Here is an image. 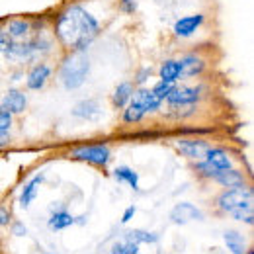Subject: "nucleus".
Returning <instances> with one entry per match:
<instances>
[{
  "label": "nucleus",
  "mask_w": 254,
  "mask_h": 254,
  "mask_svg": "<svg viewBox=\"0 0 254 254\" xmlns=\"http://www.w3.org/2000/svg\"><path fill=\"white\" fill-rule=\"evenodd\" d=\"M100 32V22L82 4H68L55 20V35L70 51H84Z\"/></svg>",
  "instance_id": "obj_1"
},
{
  "label": "nucleus",
  "mask_w": 254,
  "mask_h": 254,
  "mask_svg": "<svg viewBox=\"0 0 254 254\" xmlns=\"http://www.w3.org/2000/svg\"><path fill=\"white\" fill-rule=\"evenodd\" d=\"M88 72H90V61L84 55V51H72L61 64L59 76L66 90H76L84 84Z\"/></svg>",
  "instance_id": "obj_2"
},
{
  "label": "nucleus",
  "mask_w": 254,
  "mask_h": 254,
  "mask_svg": "<svg viewBox=\"0 0 254 254\" xmlns=\"http://www.w3.org/2000/svg\"><path fill=\"white\" fill-rule=\"evenodd\" d=\"M217 207L227 215H231L239 209H245V207H253V188L243 186V188L223 190L217 195Z\"/></svg>",
  "instance_id": "obj_3"
},
{
  "label": "nucleus",
  "mask_w": 254,
  "mask_h": 254,
  "mask_svg": "<svg viewBox=\"0 0 254 254\" xmlns=\"http://www.w3.org/2000/svg\"><path fill=\"white\" fill-rule=\"evenodd\" d=\"M110 157H112V151L108 145H80L70 151V159L96 164V166H106L110 162Z\"/></svg>",
  "instance_id": "obj_4"
},
{
  "label": "nucleus",
  "mask_w": 254,
  "mask_h": 254,
  "mask_svg": "<svg viewBox=\"0 0 254 254\" xmlns=\"http://www.w3.org/2000/svg\"><path fill=\"white\" fill-rule=\"evenodd\" d=\"M201 98V86H176L170 90V94L166 96V104L170 108H186L197 104Z\"/></svg>",
  "instance_id": "obj_5"
},
{
  "label": "nucleus",
  "mask_w": 254,
  "mask_h": 254,
  "mask_svg": "<svg viewBox=\"0 0 254 254\" xmlns=\"http://www.w3.org/2000/svg\"><path fill=\"white\" fill-rule=\"evenodd\" d=\"M201 221L203 219V213L199 207H195L190 201H182V203H176L170 211V221L176 223V225H186L190 221Z\"/></svg>",
  "instance_id": "obj_6"
},
{
  "label": "nucleus",
  "mask_w": 254,
  "mask_h": 254,
  "mask_svg": "<svg viewBox=\"0 0 254 254\" xmlns=\"http://www.w3.org/2000/svg\"><path fill=\"white\" fill-rule=\"evenodd\" d=\"M129 104H133L135 108H139V110L147 116V114L157 112L162 102H160L157 96L153 94V90H151V88H139V90H135V92H133L131 100H129Z\"/></svg>",
  "instance_id": "obj_7"
},
{
  "label": "nucleus",
  "mask_w": 254,
  "mask_h": 254,
  "mask_svg": "<svg viewBox=\"0 0 254 254\" xmlns=\"http://www.w3.org/2000/svg\"><path fill=\"white\" fill-rule=\"evenodd\" d=\"M180 63V78H191L199 76L205 70V59L197 53H186L178 59Z\"/></svg>",
  "instance_id": "obj_8"
},
{
  "label": "nucleus",
  "mask_w": 254,
  "mask_h": 254,
  "mask_svg": "<svg viewBox=\"0 0 254 254\" xmlns=\"http://www.w3.org/2000/svg\"><path fill=\"white\" fill-rule=\"evenodd\" d=\"M203 22H205V16L203 14H191V16H184V18H180L176 24H174V28H172V32L176 37H180V39H186V37H190L193 33L197 32L201 26H203Z\"/></svg>",
  "instance_id": "obj_9"
},
{
  "label": "nucleus",
  "mask_w": 254,
  "mask_h": 254,
  "mask_svg": "<svg viewBox=\"0 0 254 254\" xmlns=\"http://www.w3.org/2000/svg\"><path fill=\"white\" fill-rule=\"evenodd\" d=\"M176 147H178V151L184 157H188L191 160H201L203 155H205V151L211 145L207 141H203V139H178L176 141Z\"/></svg>",
  "instance_id": "obj_10"
},
{
  "label": "nucleus",
  "mask_w": 254,
  "mask_h": 254,
  "mask_svg": "<svg viewBox=\"0 0 254 254\" xmlns=\"http://www.w3.org/2000/svg\"><path fill=\"white\" fill-rule=\"evenodd\" d=\"M0 108H4L6 112H10L12 116H18V114L26 112V108H28V96L24 94L22 90L12 88V90H8V92L4 94Z\"/></svg>",
  "instance_id": "obj_11"
},
{
  "label": "nucleus",
  "mask_w": 254,
  "mask_h": 254,
  "mask_svg": "<svg viewBox=\"0 0 254 254\" xmlns=\"http://www.w3.org/2000/svg\"><path fill=\"white\" fill-rule=\"evenodd\" d=\"M205 160L213 170H217V172H221V170H229V168H233V159L229 157V153L221 149V147H209L207 151H205V155H203V159Z\"/></svg>",
  "instance_id": "obj_12"
},
{
  "label": "nucleus",
  "mask_w": 254,
  "mask_h": 254,
  "mask_svg": "<svg viewBox=\"0 0 254 254\" xmlns=\"http://www.w3.org/2000/svg\"><path fill=\"white\" fill-rule=\"evenodd\" d=\"M51 74H53V68H51L49 64H45V63L35 64L32 70L28 72L26 86H28L30 90H41V88L47 84V80L51 78Z\"/></svg>",
  "instance_id": "obj_13"
},
{
  "label": "nucleus",
  "mask_w": 254,
  "mask_h": 254,
  "mask_svg": "<svg viewBox=\"0 0 254 254\" xmlns=\"http://www.w3.org/2000/svg\"><path fill=\"white\" fill-rule=\"evenodd\" d=\"M211 180H213V182H217L219 186H223L225 190H229V188H243V186H247V178H245V174H243L241 170H237L235 166H233V168H229V170H221V172H217Z\"/></svg>",
  "instance_id": "obj_14"
},
{
  "label": "nucleus",
  "mask_w": 254,
  "mask_h": 254,
  "mask_svg": "<svg viewBox=\"0 0 254 254\" xmlns=\"http://www.w3.org/2000/svg\"><path fill=\"white\" fill-rule=\"evenodd\" d=\"M43 180H45L43 174H35L33 178H30V180L24 184V188H22V191H20V197H18L22 207H30V205H32V201L35 199L37 190H39V186L43 184Z\"/></svg>",
  "instance_id": "obj_15"
},
{
  "label": "nucleus",
  "mask_w": 254,
  "mask_h": 254,
  "mask_svg": "<svg viewBox=\"0 0 254 254\" xmlns=\"http://www.w3.org/2000/svg\"><path fill=\"white\" fill-rule=\"evenodd\" d=\"M32 32V22L26 18H12L6 24V35L12 39H26Z\"/></svg>",
  "instance_id": "obj_16"
},
{
  "label": "nucleus",
  "mask_w": 254,
  "mask_h": 254,
  "mask_svg": "<svg viewBox=\"0 0 254 254\" xmlns=\"http://www.w3.org/2000/svg\"><path fill=\"white\" fill-rule=\"evenodd\" d=\"M72 116H76L80 120H98L100 118V104L96 100H84V102L76 104V108L72 110Z\"/></svg>",
  "instance_id": "obj_17"
},
{
  "label": "nucleus",
  "mask_w": 254,
  "mask_h": 254,
  "mask_svg": "<svg viewBox=\"0 0 254 254\" xmlns=\"http://www.w3.org/2000/svg\"><path fill=\"white\" fill-rule=\"evenodd\" d=\"M223 239H225L227 249H229L233 254H245L247 251H249V247H247V239H245L239 231H225Z\"/></svg>",
  "instance_id": "obj_18"
},
{
  "label": "nucleus",
  "mask_w": 254,
  "mask_h": 254,
  "mask_svg": "<svg viewBox=\"0 0 254 254\" xmlns=\"http://www.w3.org/2000/svg\"><path fill=\"white\" fill-rule=\"evenodd\" d=\"M133 92H135V86H133L131 82H122V84H118L116 90H114V96H112V104H114L118 110H124L127 104H129Z\"/></svg>",
  "instance_id": "obj_19"
},
{
  "label": "nucleus",
  "mask_w": 254,
  "mask_h": 254,
  "mask_svg": "<svg viewBox=\"0 0 254 254\" xmlns=\"http://www.w3.org/2000/svg\"><path fill=\"white\" fill-rule=\"evenodd\" d=\"M114 176H116L118 182L127 184L133 190H139V174L133 168H129V166H118V168H114Z\"/></svg>",
  "instance_id": "obj_20"
},
{
  "label": "nucleus",
  "mask_w": 254,
  "mask_h": 254,
  "mask_svg": "<svg viewBox=\"0 0 254 254\" xmlns=\"http://www.w3.org/2000/svg\"><path fill=\"white\" fill-rule=\"evenodd\" d=\"M159 76L160 80H164V82L180 80V63H178V59H168V61H164L160 64Z\"/></svg>",
  "instance_id": "obj_21"
},
{
  "label": "nucleus",
  "mask_w": 254,
  "mask_h": 254,
  "mask_svg": "<svg viewBox=\"0 0 254 254\" xmlns=\"http://www.w3.org/2000/svg\"><path fill=\"white\" fill-rule=\"evenodd\" d=\"M74 223V217L68 213V211H64V209H61V211H53L51 213V217H49V221H47V225H49V229L51 231H63V229H66V227H70Z\"/></svg>",
  "instance_id": "obj_22"
},
{
  "label": "nucleus",
  "mask_w": 254,
  "mask_h": 254,
  "mask_svg": "<svg viewBox=\"0 0 254 254\" xmlns=\"http://www.w3.org/2000/svg\"><path fill=\"white\" fill-rule=\"evenodd\" d=\"M124 239H129V241H133V243H137V245H151V243H157V241H159V235H155V233H151V231L133 229V231L126 233Z\"/></svg>",
  "instance_id": "obj_23"
},
{
  "label": "nucleus",
  "mask_w": 254,
  "mask_h": 254,
  "mask_svg": "<svg viewBox=\"0 0 254 254\" xmlns=\"http://www.w3.org/2000/svg\"><path fill=\"white\" fill-rule=\"evenodd\" d=\"M110 254H139V245L129 241V239H122V241L112 245Z\"/></svg>",
  "instance_id": "obj_24"
},
{
  "label": "nucleus",
  "mask_w": 254,
  "mask_h": 254,
  "mask_svg": "<svg viewBox=\"0 0 254 254\" xmlns=\"http://www.w3.org/2000/svg\"><path fill=\"white\" fill-rule=\"evenodd\" d=\"M174 88V82H164V80H159L151 90H153V94L159 98L160 102H164L166 100V96L170 94V90Z\"/></svg>",
  "instance_id": "obj_25"
},
{
  "label": "nucleus",
  "mask_w": 254,
  "mask_h": 254,
  "mask_svg": "<svg viewBox=\"0 0 254 254\" xmlns=\"http://www.w3.org/2000/svg\"><path fill=\"white\" fill-rule=\"evenodd\" d=\"M12 124H14V116L10 112H6L4 108H0V131L8 133L12 129Z\"/></svg>",
  "instance_id": "obj_26"
},
{
  "label": "nucleus",
  "mask_w": 254,
  "mask_h": 254,
  "mask_svg": "<svg viewBox=\"0 0 254 254\" xmlns=\"http://www.w3.org/2000/svg\"><path fill=\"white\" fill-rule=\"evenodd\" d=\"M12 223V215H10V209L6 205H0V227H8Z\"/></svg>",
  "instance_id": "obj_27"
},
{
  "label": "nucleus",
  "mask_w": 254,
  "mask_h": 254,
  "mask_svg": "<svg viewBox=\"0 0 254 254\" xmlns=\"http://www.w3.org/2000/svg\"><path fill=\"white\" fill-rule=\"evenodd\" d=\"M12 233H14L16 237H26V235H28V229H26L22 223H14V227H12Z\"/></svg>",
  "instance_id": "obj_28"
},
{
  "label": "nucleus",
  "mask_w": 254,
  "mask_h": 254,
  "mask_svg": "<svg viewBox=\"0 0 254 254\" xmlns=\"http://www.w3.org/2000/svg\"><path fill=\"white\" fill-rule=\"evenodd\" d=\"M135 205H129L126 211H124V217H122V223H129L131 219H133V215H135Z\"/></svg>",
  "instance_id": "obj_29"
},
{
  "label": "nucleus",
  "mask_w": 254,
  "mask_h": 254,
  "mask_svg": "<svg viewBox=\"0 0 254 254\" xmlns=\"http://www.w3.org/2000/svg\"><path fill=\"white\" fill-rule=\"evenodd\" d=\"M8 143H10V133L0 131V147H4V145H8Z\"/></svg>",
  "instance_id": "obj_30"
},
{
  "label": "nucleus",
  "mask_w": 254,
  "mask_h": 254,
  "mask_svg": "<svg viewBox=\"0 0 254 254\" xmlns=\"http://www.w3.org/2000/svg\"><path fill=\"white\" fill-rule=\"evenodd\" d=\"M149 74H151V68H145V70H143V72L139 74V78H137V82H139V84H141V82H145Z\"/></svg>",
  "instance_id": "obj_31"
},
{
  "label": "nucleus",
  "mask_w": 254,
  "mask_h": 254,
  "mask_svg": "<svg viewBox=\"0 0 254 254\" xmlns=\"http://www.w3.org/2000/svg\"><path fill=\"white\" fill-rule=\"evenodd\" d=\"M133 2H135V0H122V4L126 6V10H133V8H135Z\"/></svg>",
  "instance_id": "obj_32"
},
{
  "label": "nucleus",
  "mask_w": 254,
  "mask_h": 254,
  "mask_svg": "<svg viewBox=\"0 0 254 254\" xmlns=\"http://www.w3.org/2000/svg\"><path fill=\"white\" fill-rule=\"evenodd\" d=\"M247 254H253V253H251V251H247Z\"/></svg>",
  "instance_id": "obj_33"
},
{
  "label": "nucleus",
  "mask_w": 254,
  "mask_h": 254,
  "mask_svg": "<svg viewBox=\"0 0 254 254\" xmlns=\"http://www.w3.org/2000/svg\"><path fill=\"white\" fill-rule=\"evenodd\" d=\"M0 33H2V30H0Z\"/></svg>",
  "instance_id": "obj_34"
},
{
  "label": "nucleus",
  "mask_w": 254,
  "mask_h": 254,
  "mask_svg": "<svg viewBox=\"0 0 254 254\" xmlns=\"http://www.w3.org/2000/svg\"><path fill=\"white\" fill-rule=\"evenodd\" d=\"M47 254H51V253H47Z\"/></svg>",
  "instance_id": "obj_35"
}]
</instances>
